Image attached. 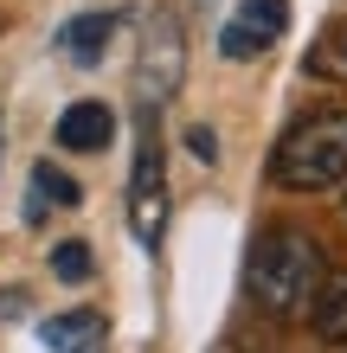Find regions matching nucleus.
<instances>
[{"label":"nucleus","mask_w":347,"mask_h":353,"mask_svg":"<svg viewBox=\"0 0 347 353\" xmlns=\"http://www.w3.org/2000/svg\"><path fill=\"white\" fill-rule=\"evenodd\" d=\"M309 327L321 347H347V270H328L309 302Z\"/></svg>","instance_id":"obj_8"},{"label":"nucleus","mask_w":347,"mask_h":353,"mask_svg":"<svg viewBox=\"0 0 347 353\" xmlns=\"http://www.w3.org/2000/svg\"><path fill=\"white\" fill-rule=\"evenodd\" d=\"M116 26H122V13H84V19H71V26L58 32V46H65L71 65H97L103 46L116 39Z\"/></svg>","instance_id":"obj_9"},{"label":"nucleus","mask_w":347,"mask_h":353,"mask_svg":"<svg viewBox=\"0 0 347 353\" xmlns=\"http://www.w3.org/2000/svg\"><path fill=\"white\" fill-rule=\"evenodd\" d=\"M187 141H193V154H199V161H219V148H212V129H193Z\"/></svg>","instance_id":"obj_12"},{"label":"nucleus","mask_w":347,"mask_h":353,"mask_svg":"<svg viewBox=\"0 0 347 353\" xmlns=\"http://www.w3.org/2000/svg\"><path fill=\"white\" fill-rule=\"evenodd\" d=\"M321 276H328V263H321V244L309 232H296V225H264V232L251 238L244 296L257 302V315H270V321L309 315Z\"/></svg>","instance_id":"obj_1"},{"label":"nucleus","mask_w":347,"mask_h":353,"mask_svg":"<svg viewBox=\"0 0 347 353\" xmlns=\"http://www.w3.org/2000/svg\"><path fill=\"white\" fill-rule=\"evenodd\" d=\"M129 232L141 251H161V238H168V161H161L155 122H141V148L129 174Z\"/></svg>","instance_id":"obj_3"},{"label":"nucleus","mask_w":347,"mask_h":353,"mask_svg":"<svg viewBox=\"0 0 347 353\" xmlns=\"http://www.w3.org/2000/svg\"><path fill=\"white\" fill-rule=\"evenodd\" d=\"M0 32H7V13H0Z\"/></svg>","instance_id":"obj_14"},{"label":"nucleus","mask_w":347,"mask_h":353,"mask_svg":"<svg viewBox=\"0 0 347 353\" xmlns=\"http://www.w3.org/2000/svg\"><path fill=\"white\" fill-rule=\"evenodd\" d=\"M187 77V32H180L174 13H148V32H141V58H135V90L141 103H168Z\"/></svg>","instance_id":"obj_4"},{"label":"nucleus","mask_w":347,"mask_h":353,"mask_svg":"<svg viewBox=\"0 0 347 353\" xmlns=\"http://www.w3.org/2000/svg\"><path fill=\"white\" fill-rule=\"evenodd\" d=\"M52 276H58V283H90V276H97V257H90V244H84V238H65V244H52Z\"/></svg>","instance_id":"obj_11"},{"label":"nucleus","mask_w":347,"mask_h":353,"mask_svg":"<svg viewBox=\"0 0 347 353\" xmlns=\"http://www.w3.org/2000/svg\"><path fill=\"white\" fill-rule=\"evenodd\" d=\"M347 180V110H315L283 129L270 154V186L283 193H328Z\"/></svg>","instance_id":"obj_2"},{"label":"nucleus","mask_w":347,"mask_h":353,"mask_svg":"<svg viewBox=\"0 0 347 353\" xmlns=\"http://www.w3.org/2000/svg\"><path fill=\"white\" fill-rule=\"evenodd\" d=\"M77 199H84V186L58 168V161H39V168H32V199H26V219H32V225L46 219L52 205H77Z\"/></svg>","instance_id":"obj_10"},{"label":"nucleus","mask_w":347,"mask_h":353,"mask_svg":"<svg viewBox=\"0 0 347 353\" xmlns=\"http://www.w3.org/2000/svg\"><path fill=\"white\" fill-rule=\"evenodd\" d=\"M0 148H7V122H0Z\"/></svg>","instance_id":"obj_13"},{"label":"nucleus","mask_w":347,"mask_h":353,"mask_svg":"<svg viewBox=\"0 0 347 353\" xmlns=\"http://www.w3.org/2000/svg\"><path fill=\"white\" fill-rule=\"evenodd\" d=\"M39 341H46V353H103L110 327H103V315H90V308H71V315L39 321Z\"/></svg>","instance_id":"obj_7"},{"label":"nucleus","mask_w":347,"mask_h":353,"mask_svg":"<svg viewBox=\"0 0 347 353\" xmlns=\"http://www.w3.org/2000/svg\"><path fill=\"white\" fill-rule=\"evenodd\" d=\"M52 135H58V148H71V154H103L110 135H116V116H110V103L84 97V103H71V110L58 116Z\"/></svg>","instance_id":"obj_6"},{"label":"nucleus","mask_w":347,"mask_h":353,"mask_svg":"<svg viewBox=\"0 0 347 353\" xmlns=\"http://www.w3.org/2000/svg\"><path fill=\"white\" fill-rule=\"evenodd\" d=\"M283 32H290V0H238V13L226 19V32H219V52L226 58H257V52H270Z\"/></svg>","instance_id":"obj_5"}]
</instances>
